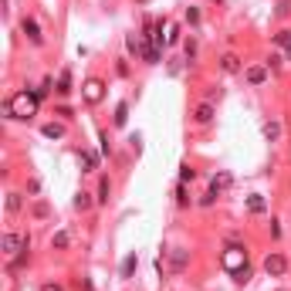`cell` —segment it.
<instances>
[{"label":"cell","mask_w":291,"mask_h":291,"mask_svg":"<svg viewBox=\"0 0 291 291\" xmlns=\"http://www.w3.org/2000/svg\"><path fill=\"white\" fill-rule=\"evenodd\" d=\"M21 31L31 37V44H44V37H41V27H37V21H34V17H24V21H21Z\"/></svg>","instance_id":"52a82bcc"},{"label":"cell","mask_w":291,"mask_h":291,"mask_svg":"<svg viewBox=\"0 0 291 291\" xmlns=\"http://www.w3.org/2000/svg\"><path fill=\"white\" fill-rule=\"evenodd\" d=\"M186 264H190V251H183V247H176L173 254H169V271H186Z\"/></svg>","instance_id":"8992f818"},{"label":"cell","mask_w":291,"mask_h":291,"mask_svg":"<svg viewBox=\"0 0 291 291\" xmlns=\"http://www.w3.org/2000/svg\"><path fill=\"white\" fill-rule=\"evenodd\" d=\"M193 119H197L200 125L213 122V102H200V105H197V112H193Z\"/></svg>","instance_id":"9c48e42d"},{"label":"cell","mask_w":291,"mask_h":291,"mask_svg":"<svg viewBox=\"0 0 291 291\" xmlns=\"http://www.w3.org/2000/svg\"><path fill=\"white\" fill-rule=\"evenodd\" d=\"M41 135H44V139H61V135H65V125L61 122H47V125H41Z\"/></svg>","instance_id":"7c38bea8"},{"label":"cell","mask_w":291,"mask_h":291,"mask_svg":"<svg viewBox=\"0 0 291 291\" xmlns=\"http://www.w3.org/2000/svg\"><path fill=\"white\" fill-rule=\"evenodd\" d=\"M78 288L81 291H95V288H91V281H78Z\"/></svg>","instance_id":"836d02e7"},{"label":"cell","mask_w":291,"mask_h":291,"mask_svg":"<svg viewBox=\"0 0 291 291\" xmlns=\"http://www.w3.org/2000/svg\"><path fill=\"white\" fill-rule=\"evenodd\" d=\"M41 291H65V288H61V284H55V281H47V284H44Z\"/></svg>","instance_id":"d6a6232c"},{"label":"cell","mask_w":291,"mask_h":291,"mask_svg":"<svg viewBox=\"0 0 291 291\" xmlns=\"http://www.w3.org/2000/svg\"><path fill=\"white\" fill-rule=\"evenodd\" d=\"M220 264H224V271L234 278V274H240V271H251V261H247V247H240V244H230L220 254Z\"/></svg>","instance_id":"7a4b0ae2"},{"label":"cell","mask_w":291,"mask_h":291,"mask_svg":"<svg viewBox=\"0 0 291 291\" xmlns=\"http://www.w3.org/2000/svg\"><path fill=\"white\" fill-rule=\"evenodd\" d=\"M190 179H197V173H193V166H179V183H190Z\"/></svg>","instance_id":"ffe728a7"},{"label":"cell","mask_w":291,"mask_h":291,"mask_svg":"<svg viewBox=\"0 0 291 291\" xmlns=\"http://www.w3.org/2000/svg\"><path fill=\"white\" fill-rule=\"evenodd\" d=\"M68 240H71V237L61 230V234H55V240H51V244H55V247H68Z\"/></svg>","instance_id":"484cf974"},{"label":"cell","mask_w":291,"mask_h":291,"mask_svg":"<svg viewBox=\"0 0 291 291\" xmlns=\"http://www.w3.org/2000/svg\"><path fill=\"white\" fill-rule=\"evenodd\" d=\"M47 213H51L47 203H34V217H47Z\"/></svg>","instance_id":"4316f807"},{"label":"cell","mask_w":291,"mask_h":291,"mask_svg":"<svg viewBox=\"0 0 291 291\" xmlns=\"http://www.w3.org/2000/svg\"><path fill=\"white\" fill-rule=\"evenodd\" d=\"M274 44L278 47H291V31H278L274 34Z\"/></svg>","instance_id":"d6986e66"},{"label":"cell","mask_w":291,"mask_h":291,"mask_svg":"<svg viewBox=\"0 0 291 291\" xmlns=\"http://www.w3.org/2000/svg\"><path fill=\"white\" fill-rule=\"evenodd\" d=\"M278 291H284V288H278Z\"/></svg>","instance_id":"d590c367"},{"label":"cell","mask_w":291,"mask_h":291,"mask_svg":"<svg viewBox=\"0 0 291 291\" xmlns=\"http://www.w3.org/2000/svg\"><path fill=\"white\" fill-rule=\"evenodd\" d=\"M179 41V27L173 21H159L156 24V47H166V44H176Z\"/></svg>","instance_id":"3957f363"},{"label":"cell","mask_w":291,"mask_h":291,"mask_svg":"<svg viewBox=\"0 0 291 291\" xmlns=\"http://www.w3.org/2000/svg\"><path fill=\"white\" fill-rule=\"evenodd\" d=\"M288 58H291V47H288Z\"/></svg>","instance_id":"e575fe53"},{"label":"cell","mask_w":291,"mask_h":291,"mask_svg":"<svg viewBox=\"0 0 291 291\" xmlns=\"http://www.w3.org/2000/svg\"><path fill=\"white\" fill-rule=\"evenodd\" d=\"M17 210H21V197L11 193V197H7V213H17Z\"/></svg>","instance_id":"603a6c76"},{"label":"cell","mask_w":291,"mask_h":291,"mask_svg":"<svg viewBox=\"0 0 291 291\" xmlns=\"http://www.w3.org/2000/svg\"><path fill=\"white\" fill-rule=\"evenodd\" d=\"M264 78H268V71H264V68H251V71H247V81H251V85H261Z\"/></svg>","instance_id":"e0dca14e"},{"label":"cell","mask_w":291,"mask_h":291,"mask_svg":"<svg viewBox=\"0 0 291 291\" xmlns=\"http://www.w3.org/2000/svg\"><path fill=\"white\" fill-rule=\"evenodd\" d=\"M176 203H179V207H190V197H186V183H179V190H176Z\"/></svg>","instance_id":"7402d4cb"},{"label":"cell","mask_w":291,"mask_h":291,"mask_svg":"<svg viewBox=\"0 0 291 291\" xmlns=\"http://www.w3.org/2000/svg\"><path fill=\"white\" fill-rule=\"evenodd\" d=\"M21 251H24L21 234H4V254H21Z\"/></svg>","instance_id":"ba28073f"},{"label":"cell","mask_w":291,"mask_h":291,"mask_svg":"<svg viewBox=\"0 0 291 291\" xmlns=\"http://www.w3.org/2000/svg\"><path fill=\"white\" fill-rule=\"evenodd\" d=\"M264 271H268L271 278L284 274V271H288V261H284V254H268V261H264Z\"/></svg>","instance_id":"277c9868"},{"label":"cell","mask_w":291,"mask_h":291,"mask_svg":"<svg viewBox=\"0 0 291 291\" xmlns=\"http://www.w3.org/2000/svg\"><path fill=\"white\" fill-rule=\"evenodd\" d=\"M268 230H271V237H274V240H278V237H281V224H278V217L271 220V227H268Z\"/></svg>","instance_id":"f546056e"},{"label":"cell","mask_w":291,"mask_h":291,"mask_svg":"<svg viewBox=\"0 0 291 291\" xmlns=\"http://www.w3.org/2000/svg\"><path fill=\"white\" fill-rule=\"evenodd\" d=\"M186 21L197 27V24H200V11H197V7H190V11H186Z\"/></svg>","instance_id":"83f0119b"},{"label":"cell","mask_w":291,"mask_h":291,"mask_svg":"<svg viewBox=\"0 0 291 291\" xmlns=\"http://www.w3.org/2000/svg\"><path fill=\"white\" fill-rule=\"evenodd\" d=\"M146 61V65H159V47L156 44H146L142 41V55H139Z\"/></svg>","instance_id":"4fadbf2b"},{"label":"cell","mask_w":291,"mask_h":291,"mask_svg":"<svg viewBox=\"0 0 291 291\" xmlns=\"http://www.w3.org/2000/svg\"><path fill=\"white\" fill-rule=\"evenodd\" d=\"M81 95H85V102L95 105V102H102V95H105V85H102L99 78H91V81H85V91H81Z\"/></svg>","instance_id":"5b68a950"},{"label":"cell","mask_w":291,"mask_h":291,"mask_svg":"<svg viewBox=\"0 0 291 291\" xmlns=\"http://www.w3.org/2000/svg\"><path fill=\"white\" fill-rule=\"evenodd\" d=\"M220 65H224V71H227V75H234V71H240V58H237L234 51H227V55L220 58Z\"/></svg>","instance_id":"8fae6325"},{"label":"cell","mask_w":291,"mask_h":291,"mask_svg":"<svg viewBox=\"0 0 291 291\" xmlns=\"http://www.w3.org/2000/svg\"><path fill=\"white\" fill-rule=\"evenodd\" d=\"M261 132H264V139H268V142H278V139H281V125L274 122V119H268V122L261 125Z\"/></svg>","instance_id":"30bf717a"},{"label":"cell","mask_w":291,"mask_h":291,"mask_svg":"<svg viewBox=\"0 0 291 291\" xmlns=\"http://www.w3.org/2000/svg\"><path fill=\"white\" fill-rule=\"evenodd\" d=\"M274 14H281V17H288L291 14V0H278V11Z\"/></svg>","instance_id":"d4e9b609"},{"label":"cell","mask_w":291,"mask_h":291,"mask_svg":"<svg viewBox=\"0 0 291 291\" xmlns=\"http://www.w3.org/2000/svg\"><path fill=\"white\" fill-rule=\"evenodd\" d=\"M220 4H224V0H220Z\"/></svg>","instance_id":"8d00e7d4"},{"label":"cell","mask_w":291,"mask_h":291,"mask_svg":"<svg viewBox=\"0 0 291 291\" xmlns=\"http://www.w3.org/2000/svg\"><path fill=\"white\" fill-rule=\"evenodd\" d=\"M91 207V197L88 193H78V197H75V210H88Z\"/></svg>","instance_id":"44dd1931"},{"label":"cell","mask_w":291,"mask_h":291,"mask_svg":"<svg viewBox=\"0 0 291 291\" xmlns=\"http://www.w3.org/2000/svg\"><path fill=\"white\" fill-rule=\"evenodd\" d=\"M183 47H186V58H197V41H193V37H186V44H183Z\"/></svg>","instance_id":"f1b7e54d"},{"label":"cell","mask_w":291,"mask_h":291,"mask_svg":"<svg viewBox=\"0 0 291 291\" xmlns=\"http://www.w3.org/2000/svg\"><path fill=\"white\" fill-rule=\"evenodd\" d=\"M268 68H271V71H278V68H281V55H271L268 58Z\"/></svg>","instance_id":"1f68e13d"},{"label":"cell","mask_w":291,"mask_h":291,"mask_svg":"<svg viewBox=\"0 0 291 291\" xmlns=\"http://www.w3.org/2000/svg\"><path fill=\"white\" fill-rule=\"evenodd\" d=\"M99 200L102 203L109 200V176H102V183H99Z\"/></svg>","instance_id":"cb8c5ba5"},{"label":"cell","mask_w":291,"mask_h":291,"mask_svg":"<svg viewBox=\"0 0 291 291\" xmlns=\"http://www.w3.org/2000/svg\"><path fill=\"white\" fill-rule=\"evenodd\" d=\"M132 271H135V254H129L122 261V278H132Z\"/></svg>","instance_id":"ac0fdd59"},{"label":"cell","mask_w":291,"mask_h":291,"mask_svg":"<svg viewBox=\"0 0 291 291\" xmlns=\"http://www.w3.org/2000/svg\"><path fill=\"white\" fill-rule=\"evenodd\" d=\"M68 85H71V71H61V75H58V95H68Z\"/></svg>","instance_id":"2e32d148"},{"label":"cell","mask_w":291,"mask_h":291,"mask_svg":"<svg viewBox=\"0 0 291 291\" xmlns=\"http://www.w3.org/2000/svg\"><path fill=\"white\" fill-rule=\"evenodd\" d=\"M125 115H129V105H125V102H119V105H115V119H112V122L119 125V129H122V125L129 122V119H125Z\"/></svg>","instance_id":"5bb4252c"},{"label":"cell","mask_w":291,"mask_h":291,"mask_svg":"<svg viewBox=\"0 0 291 291\" xmlns=\"http://www.w3.org/2000/svg\"><path fill=\"white\" fill-rule=\"evenodd\" d=\"M99 142H102V153H105V156H109V153H112V146H109V135L102 132V135H99Z\"/></svg>","instance_id":"4dcf8cb0"},{"label":"cell","mask_w":291,"mask_h":291,"mask_svg":"<svg viewBox=\"0 0 291 291\" xmlns=\"http://www.w3.org/2000/svg\"><path fill=\"white\" fill-rule=\"evenodd\" d=\"M34 112H37V95L34 91H17L4 105V115H11V119H34Z\"/></svg>","instance_id":"6da1fadb"},{"label":"cell","mask_w":291,"mask_h":291,"mask_svg":"<svg viewBox=\"0 0 291 291\" xmlns=\"http://www.w3.org/2000/svg\"><path fill=\"white\" fill-rule=\"evenodd\" d=\"M247 210H251V213H264V197H258V193L247 197Z\"/></svg>","instance_id":"9a60e30c"}]
</instances>
